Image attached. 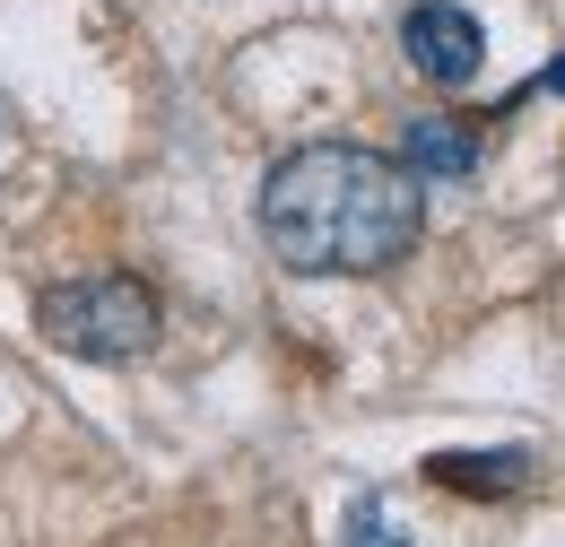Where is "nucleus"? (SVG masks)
<instances>
[{
    "label": "nucleus",
    "mask_w": 565,
    "mask_h": 547,
    "mask_svg": "<svg viewBox=\"0 0 565 547\" xmlns=\"http://www.w3.org/2000/svg\"><path fill=\"white\" fill-rule=\"evenodd\" d=\"M401 165H409L418 183H461V174L479 165V131L452 122V114H418V122L401 131Z\"/></svg>",
    "instance_id": "4"
},
{
    "label": "nucleus",
    "mask_w": 565,
    "mask_h": 547,
    "mask_svg": "<svg viewBox=\"0 0 565 547\" xmlns=\"http://www.w3.org/2000/svg\"><path fill=\"white\" fill-rule=\"evenodd\" d=\"M340 547H409V530L383 513V495H356V504H349V530H340Z\"/></svg>",
    "instance_id": "6"
},
{
    "label": "nucleus",
    "mask_w": 565,
    "mask_h": 547,
    "mask_svg": "<svg viewBox=\"0 0 565 547\" xmlns=\"http://www.w3.org/2000/svg\"><path fill=\"white\" fill-rule=\"evenodd\" d=\"M401 53H409V69L435 78V87H470L479 62H488V35H479L470 9H452V0H418V9L401 18Z\"/></svg>",
    "instance_id": "3"
},
{
    "label": "nucleus",
    "mask_w": 565,
    "mask_h": 547,
    "mask_svg": "<svg viewBox=\"0 0 565 547\" xmlns=\"http://www.w3.org/2000/svg\"><path fill=\"white\" fill-rule=\"evenodd\" d=\"M426 192L418 174L383 148L356 139H313L270 165L262 183V235L287 270L305 278H374L418 253Z\"/></svg>",
    "instance_id": "1"
},
{
    "label": "nucleus",
    "mask_w": 565,
    "mask_h": 547,
    "mask_svg": "<svg viewBox=\"0 0 565 547\" xmlns=\"http://www.w3.org/2000/svg\"><path fill=\"white\" fill-rule=\"evenodd\" d=\"M522 452H435L426 461V479L435 486H470V495H504V486H522Z\"/></svg>",
    "instance_id": "5"
},
{
    "label": "nucleus",
    "mask_w": 565,
    "mask_h": 547,
    "mask_svg": "<svg viewBox=\"0 0 565 547\" xmlns=\"http://www.w3.org/2000/svg\"><path fill=\"white\" fill-rule=\"evenodd\" d=\"M35 331L62 347V356H87V365H122V356H148L166 313H157V287L131 270L105 278H62L35 296Z\"/></svg>",
    "instance_id": "2"
}]
</instances>
